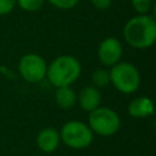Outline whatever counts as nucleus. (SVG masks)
<instances>
[{"label":"nucleus","instance_id":"f257e3e1","mask_svg":"<svg viewBox=\"0 0 156 156\" xmlns=\"http://www.w3.org/2000/svg\"><path fill=\"white\" fill-rule=\"evenodd\" d=\"M126 43L139 50L149 49L156 40V20L154 15H136L129 18L123 27Z\"/></svg>","mask_w":156,"mask_h":156},{"label":"nucleus","instance_id":"f03ea898","mask_svg":"<svg viewBox=\"0 0 156 156\" xmlns=\"http://www.w3.org/2000/svg\"><path fill=\"white\" fill-rule=\"evenodd\" d=\"M82 73V65L79 60L72 55H60L55 57L46 69V77L49 83L55 88L72 85Z\"/></svg>","mask_w":156,"mask_h":156},{"label":"nucleus","instance_id":"7ed1b4c3","mask_svg":"<svg viewBox=\"0 0 156 156\" xmlns=\"http://www.w3.org/2000/svg\"><path fill=\"white\" fill-rule=\"evenodd\" d=\"M110 72V84L113 85L116 90L122 94L135 93L141 83V77L139 69L130 62L119 61L111 67Z\"/></svg>","mask_w":156,"mask_h":156},{"label":"nucleus","instance_id":"20e7f679","mask_svg":"<svg viewBox=\"0 0 156 156\" xmlns=\"http://www.w3.org/2000/svg\"><path fill=\"white\" fill-rule=\"evenodd\" d=\"M88 113V126L94 134L100 136H112L121 128V118L118 113L110 107L98 106Z\"/></svg>","mask_w":156,"mask_h":156},{"label":"nucleus","instance_id":"39448f33","mask_svg":"<svg viewBox=\"0 0 156 156\" xmlns=\"http://www.w3.org/2000/svg\"><path fill=\"white\" fill-rule=\"evenodd\" d=\"M58 132L61 143L71 149H85L94 139V133L89 128L88 123L77 119L67 121Z\"/></svg>","mask_w":156,"mask_h":156},{"label":"nucleus","instance_id":"423d86ee","mask_svg":"<svg viewBox=\"0 0 156 156\" xmlns=\"http://www.w3.org/2000/svg\"><path fill=\"white\" fill-rule=\"evenodd\" d=\"M48 63L40 55L29 52L18 61V73L28 83H39L46 77Z\"/></svg>","mask_w":156,"mask_h":156},{"label":"nucleus","instance_id":"0eeeda50","mask_svg":"<svg viewBox=\"0 0 156 156\" xmlns=\"http://www.w3.org/2000/svg\"><path fill=\"white\" fill-rule=\"evenodd\" d=\"M123 55L122 43L115 37L102 39L98 46V58L105 67H112L121 61Z\"/></svg>","mask_w":156,"mask_h":156},{"label":"nucleus","instance_id":"6e6552de","mask_svg":"<svg viewBox=\"0 0 156 156\" xmlns=\"http://www.w3.org/2000/svg\"><path fill=\"white\" fill-rule=\"evenodd\" d=\"M60 143V132L54 127H45L37 135V146L45 154L54 152L58 147Z\"/></svg>","mask_w":156,"mask_h":156},{"label":"nucleus","instance_id":"1a4fd4ad","mask_svg":"<svg viewBox=\"0 0 156 156\" xmlns=\"http://www.w3.org/2000/svg\"><path fill=\"white\" fill-rule=\"evenodd\" d=\"M77 101L80 106V108L85 112H90L98 106H100L101 102V93L100 90L94 85H87L80 89L79 94L77 95Z\"/></svg>","mask_w":156,"mask_h":156},{"label":"nucleus","instance_id":"9d476101","mask_svg":"<svg viewBox=\"0 0 156 156\" xmlns=\"http://www.w3.org/2000/svg\"><path fill=\"white\" fill-rule=\"evenodd\" d=\"M127 111L133 118H147L154 115V101L147 96H138L128 104Z\"/></svg>","mask_w":156,"mask_h":156},{"label":"nucleus","instance_id":"9b49d317","mask_svg":"<svg viewBox=\"0 0 156 156\" xmlns=\"http://www.w3.org/2000/svg\"><path fill=\"white\" fill-rule=\"evenodd\" d=\"M54 98L56 105L63 110H68L77 104V93L71 85L56 88Z\"/></svg>","mask_w":156,"mask_h":156},{"label":"nucleus","instance_id":"f8f14e48","mask_svg":"<svg viewBox=\"0 0 156 156\" xmlns=\"http://www.w3.org/2000/svg\"><path fill=\"white\" fill-rule=\"evenodd\" d=\"M90 79H91V85L96 87L98 89L105 88L110 84V72L105 68H98L93 71Z\"/></svg>","mask_w":156,"mask_h":156},{"label":"nucleus","instance_id":"ddd939ff","mask_svg":"<svg viewBox=\"0 0 156 156\" xmlns=\"http://www.w3.org/2000/svg\"><path fill=\"white\" fill-rule=\"evenodd\" d=\"M45 0H16V6L27 12H35L40 10Z\"/></svg>","mask_w":156,"mask_h":156},{"label":"nucleus","instance_id":"4468645a","mask_svg":"<svg viewBox=\"0 0 156 156\" xmlns=\"http://www.w3.org/2000/svg\"><path fill=\"white\" fill-rule=\"evenodd\" d=\"M130 5L138 15H146L151 11L154 6V1L152 0H130Z\"/></svg>","mask_w":156,"mask_h":156},{"label":"nucleus","instance_id":"2eb2a0df","mask_svg":"<svg viewBox=\"0 0 156 156\" xmlns=\"http://www.w3.org/2000/svg\"><path fill=\"white\" fill-rule=\"evenodd\" d=\"M46 1L54 7L60 10H71L76 7L79 2V0H46Z\"/></svg>","mask_w":156,"mask_h":156},{"label":"nucleus","instance_id":"dca6fc26","mask_svg":"<svg viewBox=\"0 0 156 156\" xmlns=\"http://www.w3.org/2000/svg\"><path fill=\"white\" fill-rule=\"evenodd\" d=\"M16 7V0H0V16L9 15Z\"/></svg>","mask_w":156,"mask_h":156},{"label":"nucleus","instance_id":"f3484780","mask_svg":"<svg viewBox=\"0 0 156 156\" xmlns=\"http://www.w3.org/2000/svg\"><path fill=\"white\" fill-rule=\"evenodd\" d=\"M90 2L94 9L99 10V11H105L111 6L112 0H90Z\"/></svg>","mask_w":156,"mask_h":156}]
</instances>
